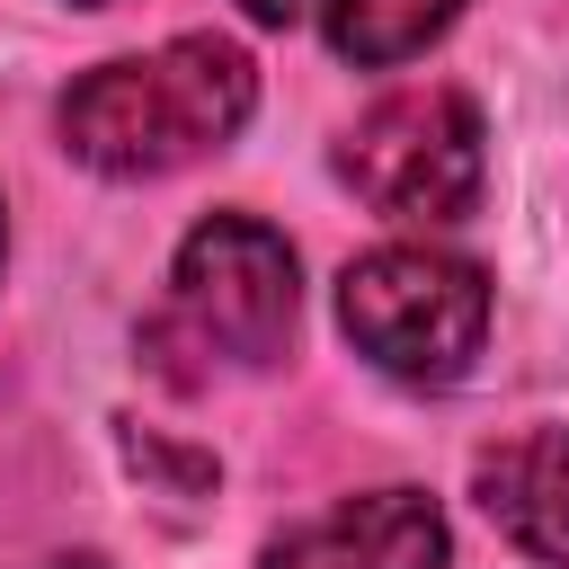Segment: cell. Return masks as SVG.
Returning a JSON list of instances; mask_svg holds the SVG:
<instances>
[{"label":"cell","instance_id":"30bf717a","mask_svg":"<svg viewBox=\"0 0 569 569\" xmlns=\"http://www.w3.org/2000/svg\"><path fill=\"white\" fill-rule=\"evenodd\" d=\"M0 249H9V231H0Z\"/></svg>","mask_w":569,"mask_h":569},{"label":"cell","instance_id":"6da1fadb","mask_svg":"<svg viewBox=\"0 0 569 569\" xmlns=\"http://www.w3.org/2000/svg\"><path fill=\"white\" fill-rule=\"evenodd\" d=\"M258 107V62L231 36H178L160 53L98 62L62 98V151L98 178H169L222 151Z\"/></svg>","mask_w":569,"mask_h":569},{"label":"cell","instance_id":"5b68a950","mask_svg":"<svg viewBox=\"0 0 569 569\" xmlns=\"http://www.w3.org/2000/svg\"><path fill=\"white\" fill-rule=\"evenodd\" d=\"M267 569H445V507L427 489H365L267 542Z\"/></svg>","mask_w":569,"mask_h":569},{"label":"cell","instance_id":"ba28073f","mask_svg":"<svg viewBox=\"0 0 569 569\" xmlns=\"http://www.w3.org/2000/svg\"><path fill=\"white\" fill-rule=\"evenodd\" d=\"M240 9H249L258 27H293V18H302V0H240Z\"/></svg>","mask_w":569,"mask_h":569},{"label":"cell","instance_id":"52a82bcc","mask_svg":"<svg viewBox=\"0 0 569 569\" xmlns=\"http://www.w3.org/2000/svg\"><path fill=\"white\" fill-rule=\"evenodd\" d=\"M453 18H462V0H329V44H338V62L382 71V62L427 53Z\"/></svg>","mask_w":569,"mask_h":569},{"label":"cell","instance_id":"3957f363","mask_svg":"<svg viewBox=\"0 0 569 569\" xmlns=\"http://www.w3.org/2000/svg\"><path fill=\"white\" fill-rule=\"evenodd\" d=\"M338 320L365 365L400 382H453L489 338V276L445 249H365L338 276Z\"/></svg>","mask_w":569,"mask_h":569},{"label":"cell","instance_id":"8992f818","mask_svg":"<svg viewBox=\"0 0 569 569\" xmlns=\"http://www.w3.org/2000/svg\"><path fill=\"white\" fill-rule=\"evenodd\" d=\"M471 498H480V516H489L516 551L569 560V427L498 436V445L471 462Z\"/></svg>","mask_w":569,"mask_h":569},{"label":"cell","instance_id":"9c48e42d","mask_svg":"<svg viewBox=\"0 0 569 569\" xmlns=\"http://www.w3.org/2000/svg\"><path fill=\"white\" fill-rule=\"evenodd\" d=\"M44 569H107L98 551H71V560H44Z\"/></svg>","mask_w":569,"mask_h":569},{"label":"cell","instance_id":"8fae6325","mask_svg":"<svg viewBox=\"0 0 569 569\" xmlns=\"http://www.w3.org/2000/svg\"><path fill=\"white\" fill-rule=\"evenodd\" d=\"M89 9H98V0H89Z\"/></svg>","mask_w":569,"mask_h":569},{"label":"cell","instance_id":"7a4b0ae2","mask_svg":"<svg viewBox=\"0 0 569 569\" xmlns=\"http://www.w3.org/2000/svg\"><path fill=\"white\" fill-rule=\"evenodd\" d=\"M293 302H302V276H293L284 231H267L258 213H213V222L187 231V249L169 267V311H160L151 347H160L169 373H178V356H196L187 382L213 373V365L249 373V365L284 356Z\"/></svg>","mask_w":569,"mask_h":569},{"label":"cell","instance_id":"277c9868","mask_svg":"<svg viewBox=\"0 0 569 569\" xmlns=\"http://www.w3.org/2000/svg\"><path fill=\"white\" fill-rule=\"evenodd\" d=\"M338 178L391 222H462L480 204V107L462 89H391L347 124Z\"/></svg>","mask_w":569,"mask_h":569}]
</instances>
